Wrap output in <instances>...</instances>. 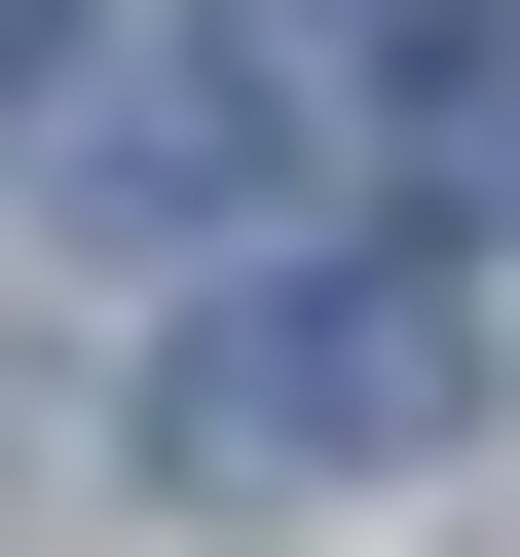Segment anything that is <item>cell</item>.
Instances as JSON below:
<instances>
[{"mask_svg": "<svg viewBox=\"0 0 520 557\" xmlns=\"http://www.w3.org/2000/svg\"><path fill=\"white\" fill-rule=\"evenodd\" d=\"M38 186L75 223H260V149H298V75H260V38H38Z\"/></svg>", "mask_w": 520, "mask_h": 557, "instance_id": "cell-2", "label": "cell"}, {"mask_svg": "<svg viewBox=\"0 0 520 557\" xmlns=\"http://www.w3.org/2000/svg\"><path fill=\"white\" fill-rule=\"evenodd\" d=\"M38 38H112V0H0V75H38Z\"/></svg>", "mask_w": 520, "mask_h": 557, "instance_id": "cell-4", "label": "cell"}, {"mask_svg": "<svg viewBox=\"0 0 520 557\" xmlns=\"http://www.w3.org/2000/svg\"><path fill=\"white\" fill-rule=\"evenodd\" d=\"M260 75H372L446 186H520V0H260Z\"/></svg>", "mask_w": 520, "mask_h": 557, "instance_id": "cell-3", "label": "cell"}, {"mask_svg": "<svg viewBox=\"0 0 520 557\" xmlns=\"http://www.w3.org/2000/svg\"><path fill=\"white\" fill-rule=\"evenodd\" d=\"M446 409H483V298H446V260H260V298L149 335V483H186V520H335V483H409Z\"/></svg>", "mask_w": 520, "mask_h": 557, "instance_id": "cell-1", "label": "cell"}]
</instances>
